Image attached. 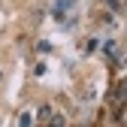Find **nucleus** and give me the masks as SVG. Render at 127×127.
I'll use <instances>...</instances> for the list:
<instances>
[{"label":"nucleus","instance_id":"3","mask_svg":"<svg viewBox=\"0 0 127 127\" xmlns=\"http://www.w3.org/2000/svg\"><path fill=\"white\" fill-rule=\"evenodd\" d=\"M36 118H39V121H49V124H52V118H55V112H52V106H42Z\"/></svg>","mask_w":127,"mask_h":127},{"label":"nucleus","instance_id":"2","mask_svg":"<svg viewBox=\"0 0 127 127\" xmlns=\"http://www.w3.org/2000/svg\"><path fill=\"white\" fill-rule=\"evenodd\" d=\"M70 9H73V0H55V9L52 12H55V18H64Z\"/></svg>","mask_w":127,"mask_h":127},{"label":"nucleus","instance_id":"4","mask_svg":"<svg viewBox=\"0 0 127 127\" xmlns=\"http://www.w3.org/2000/svg\"><path fill=\"white\" fill-rule=\"evenodd\" d=\"M30 121H33V115H30V112H21V115H18V124H30Z\"/></svg>","mask_w":127,"mask_h":127},{"label":"nucleus","instance_id":"1","mask_svg":"<svg viewBox=\"0 0 127 127\" xmlns=\"http://www.w3.org/2000/svg\"><path fill=\"white\" fill-rule=\"evenodd\" d=\"M112 106H127V82H121V85H115V91H112Z\"/></svg>","mask_w":127,"mask_h":127}]
</instances>
